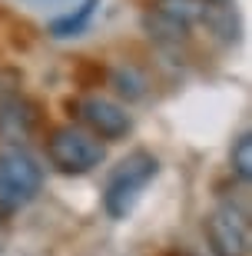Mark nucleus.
I'll list each match as a JSON object with an SVG mask.
<instances>
[{"mask_svg": "<svg viewBox=\"0 0 252 256\" xmlns=\"http://www.w3.org/2000/svg\"><path fill=\"white\" fill-rule=\"evenodd\" d=\"M163 163L150 146H136L123 156L110 173H106V183H103V213L110 220H130L136 203L143 200L146 186L159 176Z\"/></svg>", "mask_w": 252, "mask_h": 256, "instance_id": "nucleus-1", "label": "nucleus"}, {"mask_svg": "<svg viewBox=\"0 0 252 256\" xmlns=\"http://www.w3.org/2000/svg\"><path fill=\"white\" fill-rule=\"evenodd\" d=\"M43 156H47L50 170L60 176H86L106 160V143H100L93 133H86L83 126L56 124L43 136Z\"/></svg>", "mask_w": 252, "mask_h": 256, "instance_id": "nucleus-2", "label": "nucleus"}, {"mask_svg": "<svg viewBox=\"0 0 252 256\" xmlns=\"http://www.w3.org/2000/svg\"><path fill=\"white\" fill-rule=\"evenodd\" d=\"M43 190V166L23 143L0 146V216L27 210Z\"/></svg>", "mask_w": 252, "mask_h": 256, "instance_id": "nucleus-3", "label": "nucleus"}, {"mask_svg": "<svg viewBox=\"0 0 252 256\" xmlns=\"http://www.w3.org/2000/svg\"><path fill=\"white\" fill-rule=\"evenodd\" d=\"M66 110H70L76 126L93 133L100 143H120L133 133V114L113 96L80 94L73 100H66Z\"/></svg>", "mask_w": 252, "mask_h": 256, "instance_id": "nucleus-4", "label": "nucleus"}, {"mask_svg": "<svg viewBox=\"0 0 252 256\" xmlns=\"http://www.w3.org/2000/svg\"><path fill=\"white\" fill-rule=\"evenodd\" d=\"M206 243L213 256H249V213L236 203H219L203 220Z\"/></svg>", "mask_w": 252, "mask_h": 256, "instance_id": "nucleus-5", "label": "nucleus"}, {"mask_svg": "<svg viewBox=\"0 0 252 256\" xmlns=\"http://www.w3.org/2000/svg\"><path fill=\"white\" fill-rule=\"evenodd\" d=\"M40 126H43V106L37 100H30L20 90L0 96V136L7 143H20Z\"/></svg>", "mask_w": 252, "mask_h": 256, "instance_id": "nucleus-6", "label": "nucleus"}, {"mask_svg": "<svg viewBox=\"0 0 252 256\" xmlns=\"http://www.w3.org/2000/svg\"><path fill=\"white\" fill-rule=\"evenodd\" d=\"M103 0H80L73 10H63V14H56L53 20H47V37L53 40H73L80 34H86V27L93 24L96 17V7H100Z\"/></svg>", "mask_w": 252, "mask_h": 256, "instance_id": "nucleus-7", "label": "nucleus"}, {"mask_svg": "<svg viewBox=\"0 0 252 256\" xmlns=\"http://www.w3.org/2000/svg\"><path fill=\"white\" fill-rule=\"evenodd\" d=\"M106 80H110L113 94L120 96V100H126V104L146 100V94H150V76L136 64H120V66H113V70H106Z\"/></svg>", "mask_w": 252, "mask_h": 256, "instance_id": "nucleus-8", "label": "nucleus"}, {"mask_svg": "<svg viewBox=\"0 0 252 256\" xmlns=\"http://www.w3.org/2000/svg\"><path fill=\"white\" fill-rule=\"evenodd\" d=\"M229 170H233L243 183L252 180V133L249 130H243L233 143H229Z\"/></svg>", "mask_w": 252, "mask_h": 256, "instance_id": "nucleus-9", "label": "nucleus"}, {"mask_svg": "<svg viewBox=\"0 0 252 256\" xmlns=\"http://www.w3.org/2000/svg\"><path fill=\"white\" fill-rule=\"evenodd\" d=\"M73 84L80 90H93V86H103L106 84V66L93 57H76L73 60Z\"/></svg>", "mask_w": 252, "mask_h": 256, "instance_id": "nucleus-10", "label": "nucleus"}, {"mask_svg": "<svg viewBox=\"0 0 252 256\" xmlns=\"http://www.w3.org/2000/svg\"><path fill=\"white\" fill-rule=\"evenodd\" d=\"M159 256H183V253H179V250H163Z\"/></svg>", "mask_w": 252, "mask_h": 256, "instance_id": "nucleus-11", "label": "nucleus"}, {"mask_svg": "<svg viewBox=\"0 0 252 256\" xmlns=\"http://www.w3.org/2000/svg\"><path fill=\"white\" fill-rule=\"evenodd\" d=\"M196 4H233V0H196Z\"/></svg>", "mask_w": 252, "mask_h": 256, "instance_id": "nucleus-12", "label": "nucleus"}]
</instances>
